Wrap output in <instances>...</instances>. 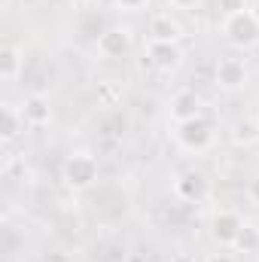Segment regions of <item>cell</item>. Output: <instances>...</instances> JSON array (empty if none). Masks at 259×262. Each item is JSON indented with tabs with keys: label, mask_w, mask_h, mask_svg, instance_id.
I'll use <instances>...</instances> for the list:
<instances>
[{
	"label": "cell",
	"mask_w": 259,
	"mask_h": 262,
	"mask_svg": "<svg viewBox=\"0 0 259 262\" xmlns=\"http://www.w3.org/2000/svg\"><path fill=\"white\" fill-rule=\"evenodd\" d=\"M241 226H244V220H241L235 210H217V213L210 216V238L232 247L235 238H238V232H241Z\"/></svg>",
	"instance_id": "5b68a950"
},
{
	"label": "cell",
	"mask_w": 259,
	"mask_h": 262,
	"mask_svg": "<svg viewBox=\"0 0 259 262\" xmlns=\"http://www.w3.org/2000/svg\"><path fill=\"white\" fill-rule=\"evenodd\" d=\"M168 3H171L174 9H192V6L198 3V0H168Z\"/></svg>",
	"instance_id": "d6986e66"
},
{
	"label": "cell",
	"mask_w": 259,
	"mask_h": 262,
	"mask_svg": "<svg viewBox=\"0 0 259 262\" xmlns=\"http://www.w3.org/2000/svg\"><path fill=\"white\" fill-rule=\"evenodd\" d=\"M146 61L156 67V70H162V73H171V70L180 67L183 52H180L177 43H153V40H149V46H146Z\"/></svg>",
	"instance_id": "8992f818"
},
{
	"label": "cell",
	"mask_w": 259,
	"mask_h": 262,
	"mask_svg": "<svg viewBox=\"0 0 259 262\" xmlns=\"http://www.w3.org/2000/svg\"><path fill=\"white\" fill-rule=\"evenodd\" d=\"M247 198L259 207V174H253V177L247 180Z\"/></svg>",
	"instance_id": "e0dca14e"
},
{
	"label": "cell",
	"mask_w": 259,
	"mask_h": 262,
	"mask_svg": "<svg viewBox=\"0 0 259 262\" xmlns=\"http://www.w3.org/2000/svg\"><path fill=\"white\" fill-rule=\"evenodd\" d=\"M174 192L183 198V201H201V198H207L210 186H207L204 174H198V171H186V174H180V177H177Z\"/></svg>",
	"instance_id": "30bf717a"
},
{
	"label": "cell",
	"mask_w": 259,
	"mask_h": 262,
	"mask_svg": "<svg viewBox=\"0 0 259 262\" xmlns=\"http://www.w3.org/2000/svg\"><path fill=\"white\" fill-rule=\"evenodd\" d=\"M98 52L110 61H119V58H128L131 52V34L125 28H107L101 37H98Z\"/></svg>",
	"instance_id": "277c9868"
},
{
	"label": "cell",
	"mask_w": 259,
	"mask_h": 262,
	"mask_svg": "<svg viewBox=\"0 0 259 262\" xmlns=\"http://www.w3.org/2000/svg\"><path fill=\"white\" fill-rule=\"evenodd\" d=\"M217 85L226 89V92L244 89V85H247V67H244V61H238V58H223V61L217 64Z\"/></svg>",
	"instance_id": "52a82bcc"
},
{
	"label": "cell",
	"mask_w": 259,
	"mask_h": 262,
	"mask_svg": "<svg viewBox=\"0 0 259 262\" xmlns=\"http://www.w3.org/2000/svg\"><path fill=\"white\" fill-rule=\"evenodd\" d=\"M61 174H64V183L73 192H82V189L95 186V180H98V162L89 152H76V156H70L64 162Z\"/></svg>",
	"instance_id": "7a4b0ae2"
},
{
	"label": "cell",
	"mask_w": 259,
	"mask_h": 262,
	"mask_svg": "<svg viewBox=\"0 0 259 262\" xmlns=\"http://www.w3.org/2000/svg\"><path fill=\"white\" fill-rule=\"evenodd\" d=\"M183 25L171 15H153L149 18V40L153 43H180Z\"/></svg>",
	"instance_id": "9c48e42d"
},
{
	"label": "cell",
	"mask_w": 259,
	"mask_h": 262,
	"mask_svg": "<svg viewBox=\"0 0 259 262\" xmlns=\"http://www.w3.org/2000/svg\"><path fill=\"white\" fill-rule=\"evenodd\" d=\"M223 34L232 46L238 49H250L259 43V18L253 15V9H244L238 15H229L223 21Z\"/></svg>",
	"instance_id": "6da1fadb"
},
{
	"label": "cell",
	"mask_w": 259,
	"mask_h": 262,
	"mask_svg": "<svg viewBox=\"0 0 259 262\" xmlns=\"http://www.w3.org/2000/svg\"><path fill=\"white\" fill-rule=\"evenodd\" d=\"M201 116V98L195 92H177L171 98V119L174 122H189V119H198Z\"/></svg>",
	"instance_id": "8fae6325"
},
{
	"label": "cell",
	"mask_w": 259,
	"mask_h": 262,
	"mask_svg": "<svg viewBox=\"0 0 259 262\" xmlns=\"http://www.w3.org/2000/svg\"><path fill=\"white\" fill-rule=\"evenodd\" d=\"M177 143L189 152H204L213 143V125L204 116L189 119V122H177Z\"/></svg>",
	"instance_id": "3957f363"
},
{
	"label": "cell",
	"mask_w": 259,
	"mask_h": 262,
	"mask_svg": "<svg viewBox=\"0 0 259 262\" xmlns=\"http://www.w3.org/2000/svg\"><path fill=\"white\" fill-rule=\"evenodd\" d=\"M116 3H119L122 9H140V6H146L149 0H116Z\"/></svg>",
	"instance_id": "ac0fdd59"
},
{
	"label": "cell",
	"mask_w": 259,
	"mask_h": 262,
	"mask_svg": "<svg viewBox=\"0 0 259 262\" xmlns=\"http://www.w3.org/2000/svg\"><path fill=\"white\" fill-rule=\"evenodd\" d=\"M232 247H235L238 253H256L259 250V229L253 226V223H244Z\"/></svg>",
	"instance_id": "9a60e30c"
},
{
	"label": "cell",
	"mask_w": 259,
	"mask_h": 262,
	"mask_svg": "<svg viewBox=\"0 0 259 262\" xmlns=\"http://www.w3.org/2000/svg\"><path fill=\"white\" fill-rule=\"evenodd\" d=\"M253 15H256V18H259V0H256V9H253Z\"/></svg>",
	"instance_id": "7402d4cb"
},
{
	"label": "cell",
	"mask_w": 259,
	"mask_h": 262,
	"mask_svg": "<svg viewBox=\"0 0 259 262\" xmlns=\"http://www.w3.org/2000/svg\"><path fill=\"white\" fill-rule=\"evenodd\" d=\"M207 262H235L232 256H223V253H217V256H210Z\"/></svg>",
	"instance_id": "44dd1931"
},
{
	"label": "cell",
	"mask_w": 259,
	"mask_h": 262,
	"mask_svg": "<svg viewBox=\"0 0 259 262\" xmlns=\"http://www.w3.org/2000/svg\"><path fill=\"white\" fill-rule=\"evenodd\" d=\"M18 73H21V52L6 43V46L0 49V79H3V82H15Z\"/></svg>",
	"instance_id": "7c38bea8"
},
{
	"label": "cell",
	"mask_w": 259,
	"mask_h": 262,
	"mask_svg": "<svg viewBox=\"0 0 259 262\" xmlns=\"http://www.w3.org/2000/svg\"><path fill=\"white\" fill-rule=\"evenodd\" d=\"M217 9L229 18V15H238L247 9V0H217Z\"/></svg>",
	"instance_id": "2e32d148"
},
{
	"label": "cell",
	"mask_w": 259,
	"mask_h": 262,
	"mask_svg": "<svg viewBox=\"0 0 259 262\" xmlns=\"http://www.w3.org/2000/svg\"><path fill=\"white\" fill-rule=\"evenodd\" d=\"M21 116H25V122L34 125V128L49 125V122H52V104H49V98H43V95H28V98L21 101Z\"/></svg>",
	"instance_id": "ba28073f"
},
{
	"label": "cell",
	"mask_w": 259,
	"mask_h": 262,
	"mask_svg": "<svg viewBox=\"0 0 259 262\" xmlns=\"http://www.w3.org/2000/svg\"><path fill=\"white\" fill-rule=\"evenodd\" d=\"M21 128H25L21 107H12V104H6V107H3V125H0L3 140H15V137L21 134Z\"/></svg>",
	"instance_id": "5bb4252c"
},
{
	"label": "cell",
	"mask_w": 259,
	"mask_h": 262,
	"mask_svg": "<svg viewBox=\"0 0 259 262\" xmlns=\"http://www.w3.org/2000/svg\"><path fill=\"white\" fill-rule=\"evenodd\" d=\"M232 143L235 146H253V143H259V119H238L232 125Z\"/></svg>",
	"instance_id": "4fadbf2b"
},
{
	"label": "cell",
	"mask_w": 259,
	"mask_h": 262,
	"mask_svg": "<svg viewBox=\"0 0 259 262\" xmlns=\"http://www.w3.org/2000/svg\"><path fill=\"white\" fill-rule=\"evenodd\" d=\"M171 262H195V259L189 256V253H177V256H174Z\"/></svg>",
	"instance_id": "ffe728a7"
}]
</instances>
